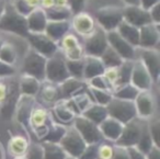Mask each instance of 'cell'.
I'll list each match as a JSON object with an SVG mask.
<instances>
[{
	"instance_id": "cell-9",
	"label": "cell",
	"mask_w": 160,
	"mask_h": 159,
	"mask_svg": "<svg viewBox=\"0 0 160 159\" xmlns=\"http://www.w3.org/2000/svg\"><path fill=\"white\" fill-rule=\"evenodd\" d=\"M49 111L54 121L64 126L72 125L73 120L80 115L71 99H62L53 108L49 109Z\"/></svg>"
},
{
	"instance_id": "cell-18",
	"label": "cell",
	"mask_w": 160,
	"mask_h": 159,
	"mask_svg": "<svg viewBox=\"0 0 160 159\" xmlns=\"http://www.w3.org/2000/svg\"><path fill=\"white\" fill-rule=\"evenodd\" d=\"M20 95L18 79L16 77L8 78V95L2 105L0 106V116H2L3 119H10L13 116L16 104Z\"/></svg>"
},
{
	"instance_id": "cell-14",
	"label": "cell",
	"mask_w": 160,
	"mask_h": 159,
	"mask_svg": "<svg viewBox=\"0 0 160 159\" xmlns=\"http://www.w3.org/2000/svg\"><path fill=\"white\" fill-rule=\"evenodd\" d=\"M136 55L139 56L137 59H139L146 67L153 84H158L160 76L159 52L155 49H140L139 47L138 51L136 49Z\"/></svg>"
},
{
	"instance_id": "cell-51",
	"label": "cell",
	"mask_w": 160,
	"mask_h": 159,
	"mask_svg": "<svg viewBox=\"0 0 160 159\" xmlns=\"http://www.w3.org/2000/svg\"><path fill=\"white\" fill-rule=\"evenodd\" d=\"M112 159H129L128 150L126 147L123 146H118L114 144V149H113V156Z\"/></svg>"
},
{
	"instance_id": "cell-26",
	"label": "cell",
	"mask_w": 160,
	"mask_h": 159,
	"mask_svg": "<svg viewBox=\"0 0 160 159\" xmlns=\"http://www.w3.org/2000/svg\"><path fill=\"white\" fill-rule=\"evenodd\" d=\"M70 22L68 20L64 21H47L44 33L54 42L58 43L69 31Z\"/></svg>"
},
{
	"instance_id": "cell-50",
	"label": "cell",
	"mask_w": 160,
	"mask_h": 159,
	"mask_svg": "<svg viewBox=\"0 0 160 159\" xmlns=\"http://www.w3.org/2000/svg\"><path fill=\"white\" fill-rule=\"evenodd\" d=\"M14 8H16V10L19 12V13L22 14V16L25 17V18H27V17L32 12V10L34 9V8H32L31 6L29 5V3H28L27 0H18Z\"/></svg>"
},
{
	"instance_id": "cell-32",
	"label": "cell",
	"mask_w": 160,
	"mask_h": 159,
	"mask_svg": "<svg viewBox=\"0 0 160 159\" xmlns=\"http://www.w3.org/2000/svg\"><path fill=\"white\" fill-rule=\"evenodd\" d=\"M72 25L76 31L80 35H83V36L89 35L94 30L93 20L88 14H83V13L76 14V18L72 22Z\"/></svg>"
},
{
	"instance_id": "cell-28",
	"label": "cell",
	"mask_w": 160,
	"mask_h": 159,
	"mask_svg": "<svg viewBox=\"0 0 160 159\" xmlns=\"http://www.w3.org/2000/svg\"><path fill=\"white\" fill-rule=\"evenodd\" d=\"M88 87L85 80L77 79V78L69 77L64 82L59 85L60 92H62V99H70L73 95H78L79 92L83 91Z\"/></svg>"
},
{
	"instance_id": "cell-21",
	"label": "cell",
	"mask_w": 160,
	"mask_h": 159,
	"mask_svg": "<svg viewBox=\"0 0 160 159\" xmlns=\"http://www.w3.org/2000/svg\"><path fill=\"white\" fill-rule=\"evenodd\" d=\"M31 141L25 132L11 134L7 143V155L11 157V159L24 156Z\"/></svg>"
},
{
	"instance_id": "cell-49",
	"label": "cell",
	"mask_w": 160,
	"mask_h": 159,
	"mask_svg": "<svg viewBox=\"0 0 160 159\" xmlns=\"http://www.w3.org/2000/svg\"><path fill=\"white\" fill-rule=\"evenodd\" d=\"M98 145L99 144H91L87 145L82 154L77 159H98Z\"/></svg>"
},
{
	"instance_id": "cell-47",
	"label": "cell",
	"mask_w": 160,
	"mask_h": 159,
	"mask_svg": "<svg viewBox=\"0 0 160 159\" xmlns=\"http://www.w3.org/2000/svg\"><path fill=\"white\" fill-rule=\"evenodd\" d=\"M24 156L27 159H43L42 144L38 141H31Z\"/></svg>"
},
{
	"instance_id": "cell-57",
	"label": "cell",
	"mask_w": 160,
	"mask_h": 159,
	"mask_svg": "<svg viewBox=\"0 0 160 159\" xmlns=\"http://www.w3.org/2000/svg\"><path fill=\"white\" fill-rule=\"evenodd\" d=\"M128 6H138L139 5V0H124Z\"/></svg>"
},
{
	"instance_id": "cell-5",
	"label": "cell",
	"mask_w": 160,
	"mask_h": 159,
	"mask_svg": "<svg viewBox=\"0 0 160 159\" xmlns=\"http://www.w3.org/2000/svg\"><path fill=\"white\" fill-rule=\"evenodd\" d=\"M107 110L110 117L121 122L123 125L137 117L134 101H126V100L112 98L111 101L108 103Z\"/></svg>"
},
{
	"instance_id": "cell-52",
	"label": "cell",
	"mask_w": 160,
	"mask_h": 159,
	"mask_svg": "<svg viewBox=\"0 0 160 159\" xmlns=\"http://www.w3.org/2000/svg\"><path fill=\"white\" fill-rule=\"evenodd\" d=\"M70 6V12L73 14H79L82 12L85 8V0H67Z\"/></svg>"
},
{
	"instance_id": "cell-53",
	"label": "cell",
	"mask_w": 160,
	"mask_h": 159,
	"mask_svg": "<svg viewBox=\"0 0 160 159\" xmlns=\"http://www.w3.org/2000/svg\"><path fill=\"white\" fill-rule=\"evenodd\" d=\"M127 150H128L129 159H147L146 154L138 150L135 146L134 147H127Z\"/></svg>"
},
{
	"instance_id": "cell-40",
	"label": "cell",
	"mask_w": 160,
	"mask_h": 159,
	"mask_svg": "<svg viewBox=\"0 0 160 159\" xmlns=\"http://www.w3.org/2000/svg\"><path fill=\"white\" fill-rule=\"evenodd\" d=\"M153 146H155V144H153L152 137H151L150 133H149L148 125H147V121H146V124H145L142 134H140L139 141H138L137 145H136L135 147L137 148L138 150H140L142 152H144V154H147Z\"/></svg>"
},
{
	"instance_id": "cell-22",
	"label": "cell",
	"mask_w": 160,
	"mask_h": 159,
	"mask_svg": "<svg viewBox=\"0 0 160 159\" xmlns=\"http://www.w3.org/2000/svg\"><path fill=\"white\" fill-rule=\"evenodd\" d=\"M59 42L62 49V54L67 60H77L85 57L83 47L80 45L79 41L77 40L75 35L66 34Z\"/></svg>"
},
{
	"instance_id": "cell-33",
	"label": "cell",
	"mask_w": 160,
	"mask_h": 159,
	"mask_svg": "<svg viewBox=\"0 0 160 159\" xmlns=\"http://www.w3.org/2000/svg\"><path fill=\"white\" fill-rule=\"evenodd\" d=\"M70 99H71V101L73 102L75 106L77 108V110L80 115H81V113L85 112L92 103H94L93 99H92L91 95H90V92H89L88 87L83 91L79 92L78 95H73V97L70 98Z\"/></svg>"
},
{
	"instance_id": "cell-6",
	"label": "cell",
	"mask_w": 160,
	"mask_h": 159,
	"mask_svg": "<svg viewBox=\"0 0 160 159\" xmlns=\"http://www.w3.org/2000/svg\"><path fill=\"white\" fill-rule=\"evenodd\" d=\"M58 144L64 149L67 156L73 157V158H78L87 147L86 141L72 125L67 126L66 132Z\"/></svg>"
},
{
	"instance_id": "cell-25",
	"label": "cell",
	"mask_w": 160,
	"mask_h": 159,
	"mask_svg": "<svg viewBox=\"0 0 160 159\" xmlns=\"http://www.w3.org/2000/svg\"><path fill=\"white\" fill-rule=\"evenodd\" d=\"M27 24L30 33H44L47 24V18L44 10L41 8H34L27 17Z\"/></svg>"
},
{
	"instance_id": "cell-11",
	"label": "cell",
	"mask_w": 160,
	"mask_h": 159,
	"mask_svg": "<svg viewBox=\"0 0 160 159\" xmlns=\"http://www.w3.org/2000/svg\"><path fill=\"white\" fill-rule=\"evenodd\" d=\"M27 40L30 44V47L44 56L45 58H49L55 55L59 49L58 44L49 38L45 33H28Z\"/></svg>"
},
{
	"instance_id": "cell-12",
	"label": "cell",
	"mask_w": 160,
	"mask_h": 159,
	"mask_svg": "<svg viewBox=\"0 0 160 159\" xmlns=\"http://www.w3.org/2000/svg\"><path fill=\"white\" fill-rule=\"evenodd\" d=\"M136 108L137 117L142 120H149L156 115L157 110V102L156 97L151 90H142L139 91L134 100Z\"/></svg>"
},
{
	"instance_id": "cell-44",
	"label": "cell",
	"mask_w": 160,
	"mask_h": 159,
	"mask_svg": "<svg viewBox=\"0 0 160 159\" xmlns=\"http://www.w3.org/2000/svg\"><path fill=\"white\" fill-rule=\"evenodd\" d=\"M147 125H148V130L150 133L151 137H152V141L155 146L160 147L159 138H160V120L157 115L152 116L151 119L147 120Z\"/></svg>"
},
{
	"instance_id": "cell-7",
	"label": "cell",
	"mask_w": 160,
	"mask_h": 159,
	"mask_svg": "<svg viewBox=\"0 0 160 159\" xmlns=\"http://www.w3.org/2000/svg\"><path fill=\"white\" fill-rule=\"evenodd\" d=\"M146 121L147 120L135 117L132 121L124 124L120 137H118V139L114 144L126 148L136 146L138 141H139L140 134H142V128H144L145 124H146Z\"/></svg>"
},
{
	"instance_id": "cell-54",
	"label": "cell",
	"mask_w": 160,
	"mask_h": 159,
	"mask_svg": "<svg viewBox=\"0 0 160 159\" xmlns=\"http://www.w3.org/2000/svg\"><path fill=\"white\" fill-rule=\"evenodd\" d=\"M160 5L159 3L157 5H155L150 10H149V13H150L151 20H152V23H156V24H159L160 21Z\"/></svg>"
},
{
	"instance_id": "cell-60",
	"label": "cell",
	"mask_w": 160,
	"mask_h": 159,
	"mask_svg": "<svg viewBox=\"0 0 160 159\" xmlns=\"http://www.w3.org/2000/svg\"><path fill=\"white\" fill-rule=\"evenodd\" d=\"M3 42H5V40H3V38L1 35H0V49H1V46H2Z\"/></svg>"
},
{
	"instance_id": "cell-3",
	"label": "cell",
	"mask_w": 160,
	"mask_h": 159,
	"mask_svg": "<svg viewBox=\"0 0 160 159\" xmlns=\"http://www.w3.org/2000/svg\"><path fill=\"white\" fill-rule=\"evenodd\" d=\"M46 60L44 56L38 54L31 47L25 53L22 60V66L21 71L23 75L31 76V77L38 79V81H44L45 80V68H46Z\"/></svg>"
},
{
	"instance_id": "cell-30",
	"label": "cell",
	"mask_w": 160,
	"mask_h": 159,
	"mask_svg": "<svg viewBox=\"0 0 160 159\" xmlns=\"http://www.w3.org/2000/svg\"><path fill=\"white\" fill-rule=\"evenodd\" d=\"M18 81H19L20 95H29V97H33V98L36 97L38 90H40L41 81H38V79L31 77V76L23 75V74L20 76Z\"/></svg>"
},
{
	"instance_id": "cell-38",
	"label": "cell",
	"mask_w": 160,
	"mask_h": 159,
	"mask_svg": "<svg viewBox=\"0 0 160 159\" xmlns=\"http://www.w3.org/2000/svg\"><path fill=\"white\" fill-rule=\"evenodd\" d=\"M17 58H18L17 47L11 42L5 41L1 49H0V60H2V62L7 63V64L14 66V64L17 62Z\"/></svg>"
},
{
	"instance_id": "cell-39",
	"label": "cell",
	"mask_w": 160,
	"mask_h": 159,
	"mask_svg": "<svg viewBox=\"0 0 160 159\" xmlns=\"http://www.w3.org/2000/svg\"><path fill=\"white\" fill-rule=\"evenodd\" d=\"M67 126H64L59 123H56L55 121L52 123L51 127L48 130V133L45 136V138L43 139L42 143H54V144H58L59 141L62 139V135L66 132Z\"/></svg>"
},
{
	"instance_id": "cell-41",
	"label": "cell",
	"mask_w": 160,
	"mask_h": 159,
	"mask_svg": "<svg viewBox=\"0 0 160 159\" xmlns=\"http://www.w3.org/2000/svg\"><path fill=\"white\" fill-rule=\"evenodd\" d=\"M47 21H64L68 20L71 16V12L68 9L62 7H54L44 10Z\"/></svg>"
},
{
	"instance_id": "cell-29",
	"label": "cell",
	"mask_w": 160,
	"mask_h": 159,
	"mask_svg": "<svg viewBox=\"0 0 160 159\" xmlns=\"http://www.w3.org/2000/svg\"><path fill=\"white\" fill-rule=\"evenodd\" d=\"M116 31L132 46H134L135 49L138 47V45H139V29L138 28L134 27V25L129 24L126 21L123 20L116 28Z\"/></svg>"
},
{
	"instance_id": "cell-36",
	"label": "cell",
	"mask_w": 160,
	"mask_h": 159,
	"mask_svg": "<svg viewBox=\"0 0 160 159\" xmlns=\"http://www.w3.org/2000/svg\"><path fill=\"white\" fill-rule=\"evenodd\" d=\"M132 68H133V60H124L122 63V65L118 67V78H116L114 89L120 86H123V85L129 84V81H131Z\"/></svg>"
},
{
	"instance_id": "cell-46",
	"label": "cell",
	"mask_w": 160,
	"mask_h": 159,
	"mask_svg": "<svg viewBox=\"0 0 160 159\" xmlns=\"http://www.w3.org/2000/svg\"><path fill=\"white\" fill-rule=\"evenodd\" d=\"M114 143L103 141L98 145V159H112Z\"/></svg>"
},
{
	"instance_id": "cell-55",
	"label": "cell",
	"mask_w": 160,
	"mask_h": 159,
	"mask_svg": "<svg viewBox=\"0 0 160 159\" xmlns=\"http://www.w3.org/2000/svg\"><path fill=\"white\" fill-rule=\"evenodd\" d=\"M158 3H159V0H139V3L142 6V8L144 10H147V11H149Z\"/></svg>"
},
{
	"instance_id": "cell-58",
	"label": "cell",
	"mask_w": 160,
	"mask_h": 159,
	"mask_svg": "<svg viewBox=\"0 0 160 159\" xmlns=\"http://www.w3.org/2000/svg\"><path fill=\"white\" fill-rule=\"evenodd\" d=\"M0 159H6L5 149H3L2 145H1V143H0Z\"/></svg>"
},
{
	"instance_id": "cell-27",
	"label": "cell",
	"mask_w": 160,
	"mask_h": 159,
	"mask_svg": "<svg viewBox=\"0 0 160 159\" xmlns=\"http://www.w3.org/2000/svg\"><path fill=\"white\" fill-rule=\"evenodd\" d=\"M83 80H90L97 76H101L104 74L105 67L102 64L99 57L93 56H85L83 57Z\"/></svg>"
},
{
	"instance_id": "cell-15",
	"label": "cell",
	"mask_w": 160,
	"mask_h": 159,
	"mask_svg": "<svg viewBox=\"0 0 160 159\" xmlns=\"http://www.w3.org/2000/svg\"><path fill=\"white\" fill-rule=\"evenodd\" d=\"M62 99L59 85L53 84L47 80L41 82L40 90L35 97L36 102L46 109H52L58 101Z\"/></svg>"
},
{
	"instance_id": "cell-62",
	"label": "cell",
	"mask_w": 160,
	"mask_h": 159,
	"mask_svg": "<svg viewBox=\"0 0 160 159\" xmlns=\"http://www.w3.org/2000/svg\"><path fill=\"white\" fill-rule=\"evenodd\" d=\"M65 159H77V158H73V157H70V156H67Z\"/></svg>"
},
{
	"instance_id": "cell-20",
	"label": "cell",
	"mask_w": 160,
	"mask_h": 159,
	"mask_svg": "<svg viewBox=\"0 0 160 159\" xmlns=\"http://www.w3.org/2000/svg\"><path fill=\"white\" fill-rule=\"evenodd\" d=\"M123 20L138 29L149 23H152L149 11L144 10L139 6H128L123 9Z\"/></svg>"
},
{
	"instance_id": "cell-61",
	"label": "cell",
	"mask_w": 160,
	"mask_h": 159,
	"mask_svg": "<svg viewBox=\"0 0 160 159\" xmlns=\"http://www.w3.org/2000/svg\"><path fill=\"white\" fill-rule=\"evenodd\" d=\"M13 159H27V158H25V156H20V157H16Z\"/></svg>"
},
{
	"instance_id": "cell-48",
	"label": "cell",
	"mask_w": 160,
	"mask_h": 159,
	"mask_svg": "<svg viewBox=\"0 0 160 159\" xmlns=\"http://www.w3.org/2000/svg\"><path fill=\"white\" fill-rule=\"evenodd\" d=\"M17 70L16 67L9 65L7 63L0 60V79H6V78L14 77Z\"/></svg>"
},
{
	"instance_id": "cell-17",
	"label": "cell",
	"mask_w": 160,
	"mask_h": 159,
	"mask_svg": "<svg viewBox=\"0 0 160 159\" xmlns=\"http://www.w3.org/2000/svg\"><path fill=\"white\" fill-rule=\"evenodd\" d=\"M96 18L105 32L113 31L123 21V9L115 7L103 8L97 12Z\"/></svg>"
},
{
	"instance_id": "cell-1",
	"label": "cell",
	"mask_w": 160,
	"mask_h": 159,
	"mask_svg": "<svg viewBox=\"0 0 160 159\" xmlns=\"http://www.w3.org/2000/svg\"><path fill=\"white\" fill-rule=\"evenodd\" d=\"M53 122L54 119L49 109L44 108L35 101L29 120V131L31 141L42 143L48 133V130Z\"/></svg>"
},
{
	"instance_id": "cell-2",
	"label": "cell",
	"mask_w": 160,
	"mask_h": 159,
	"mask_svg": "<svg viewBox=\"0 0 160 159\" xmlns=\"http://www.w3.org/2000/svg\"><path fill=\"white\" fill-rule=\"evenodd\" d=\"M0 31L10 32L22 38H27L29 33L27 18L19 13L14 7L7 5L0 16Z\"/></svg>"
},
{
	"instance_id": "cell-34",
	"label": "cell",
	"mask_w": 160,
	"mask_h": 159,
	"mask_svg": "<svg viewBox=\"0 0 160 159\" xmlns=\"http://www.w3.org/2000/svg\"><path fill=\"white\" fill-rule=\"evenodd\" d=\"M138 90L137 88L133 86V85L129 82V84L123 85V86H120L118 88H115L112 92L113 95V98H116V99H121V100H126V101H134L137 97Z\"/></svg>"
},
{
	"instance_id": "cell-13",
	"label": "cell",
	"mask_w": 160,
	"mask_h": 159,
	"mask_svg": "<svg viewBox=\"0 0 160 159\" xmlns=\"http://www.w3.org/2000/svg\"><path fill=\"white\" fill-rule=\"evenodd\" d=\"M35 101H36L35 98L21 95L16 104V109H14V113H13V117L16 120V122L18 124H20L21 128L27 133L29 137H30L29 120Z\"/></svg>"
},
{
	"instance_id": "cell-43",
	"label": "cell",
	"mask_w": 160,
	"mask_h": 159,
	"mask_svg": "<svg viewBox=\"0 0 160 159\" xmlns=\"http://www.w3.org/2000/svg\"><path fill=\"white\" fill-rule=\"evenodd\" d=\"M88 89H89V92H90V95H91L92 99H93L94 103L107 106L108 103H109L112 100V98H113V95H112L111 91L100 90V89L90 88V87H88Z\"/></svg>"
},
{
	"instance_id": "cell-37",
	"label": "cell",
	"mask_w": 160,
	"mask_h": 159,
	"mask_svg": "<svg viewBox=\"0 0 160 159\" xmlns=\"http://www.w3.org/2000/svg\"><path fill=\"white\" fill-rule=\"evenodd\" d=\"M43 147V159H65L67 157L59 144L41 143Z\"/></svg>"
},
{
	"instance_id": "cell-56",
	"label": "cell",
	"mask_w": 160,
	"mask_h": 159,
	"mask_svg": "<svg viewBox=\"0 0 160 159\" xmlns=\"http://www.w3.org/2000/svg\"><path fill=\"white\" fill-rule=\"evenodd\" d=\"M147 159H160V147L153 146L146 154Z\"/></svg>"
},
{
	"instance_id": "cell-4",
	"label": "cell",
	"mask_w": 160,
	"mask_h": 159,
	"mask_svg": "<svg viewBox=\"0 0 160 159\" xmlns=\"http://www.w3.org/2000/svg\"><path fill=\"white\" fill-rule=\"evenodd\" d=\"M70 77L67 70L66 58L58 51L55 55L47 58L46 68H45V80L53 82L56 85H60L66 79Z\"/></svg>"
},
{
	"instance_id": "cell-23",
	"label": "cell",
	"mask_w": 160,
	"mask_h": 159,
	"mask_svg": "<svg viewBox=\"0 0 160 159\" xmlns=\"http://www.w3.org/2000/svg\"><path fill=\"white\" fill-rule=\"evenodd\" d=\"M159 24L149 23L139 28V45L140 49H155L159 43Z\"/></svg>"
},
{
	"instance_id": "cell-16",
	"label": "cell",
	"mask_w": 160,
	"mask_h": 159,
	"mask_svg": "<svg viewBox=\"0 0 160 159\" xmlns=\"http://www.w3.org/2000/svg\"><path fill=\"white\" fill-rule=\"evenodd\" d=\"M107 38L109 46H111L123 58V60L136 59V49L126 42L116 30L107 32Z\"/></svg>"
},
{
	"instance_id": "cell-10",
	"label": "cell",
	"mask_w": 160,
	"mask_h": 159,
	"mask_svg": "<svg viewBox=\"0 0 160 159\" xmlns=\"http://www.w3.org/2000/svg\"><path fill=\"white\" fill-rule=\"evenodd\" d=\"M72 126L79 132L83 141H86L87 145L91 144H99L104 141L102 134L100 132L99 125L94 124L93 122L89 121L86 117L78 115L72 122Z\"/></svg>"
},
{
	"instance_id": "cell-35",
	"label": "cell",
	"mask_w": 160,
	"mask_h": 159,
	"mask_svg": "<svg viewBox=\"0 0 160 159\" xmlns=\"http://www.w3.org/2000/svg\"><path fill=\"white\" fill-rule=\"evenodd\" d=\"M100 59L105 68H115V67L121 66L122 63L124 62L123 58L111 46L107 47V49L100 56Z\"/></svg>"
},
{
	"instance_id": "cell-45",
	"label": "cell",
	"mask_w": 160,
	"mask_h": 159,
	"mask_svg": "<svg viewBox=\"0 0 160 159\" xmlns=\"http://www.w3.org/2000/svg\"><path fill=\"white\" fill-rule=\"evenodd\" d=\"M88 87L94 89H100V90H107V91H113L110 82L108 81V79L103 75L97 76V77L92 78V79L88 80Z\"/></svg>"
},
{
	"instance_id": "cell-42",
	"label": "cell",
	"mask_w": 160,
	"mask_h": 159,
	"mask_svg": "<svg viewBox=\"0 0 160 159\" xmlns=\"http://www.w3.org/2000/svg\"><path fill=\"white\" fill-rule=\"evenodd\" d=\"M83 58L77 60H67L66 59V66L67 70L69 73V76L72 78L83 80Z\"/></svg>"
},
{
	"instance_id": "cell-31",
	"label": "cell",
	"mask_w": 160,
	"mask_h": 159,
	"mask_svg": "<svg viewBox=\"0 0 160 159\" xmlns=\"http://www.w3.org/2000/svg\"><path fill=\"white\" fill-rule=\"evenodd\" d=\"M81 116L86 117L89 121L93 122L94 124L99 125L101 124L108 116V110L105 105H101V104L98 103H92L87 110L83 113H81Z\"/></svg>"
},
{
	"instance_id": "cell-59",
	"label": "cell",
	"mask_w": 160,
	"mask_h": 159,
	"mask_svg": "<svg viewBox=\"0 0 160 159\" xmlns=\"http://www.w3.org/2000/svg\"><path fill=\"white\" fill-rule=\"evenodd\" d=\"M3 8H5V6H3V0H0V16H1V13H2Z\"/></svg>"
},
{
	"instance_id": "cell-24",
	"label": "cell",
	"mask_w": 160,
	"mask_h": 159,
	"mask_svg": "<svg viewBox=\"0 0 160 159\" xmlns=\"http://www.w3.org/2000/svg\"><path fill=\"white\" fill-rule=\"evenodd\" d=\"M123 124L112 117L108 116L101 124H99V128L102 134L104 141L115 143L120 137L123 130Z\"/></svg>"
},
{
	"instance_id": "cell-19",
	"label": "cell",
	"mask_w": 160,
	"mask_h": 159,
	"mask_svg": "<svg viewBox=\"0 0 160 159\" xmlns=\"http://www.w3.org/2000/svg\"><path fill=\"white\" fill-rule=\"evenodd\" d=\"M129 82L139 91L151 90V88H152L153 81L149 75L148 70L144 66V64L137 58L133 60V68H132L131 81Z\"/></svg>"
},
{
	"instance_id": "cell-8",
	"label": "cell",
	"mask_w": 160,
	"mask_h": 159,
	"mask_svg": "<svg viewBox=\"0 0 160 159\" xmlns=\"http://www.w3.org/2000/svg\"><path fill=\"white\" fill-rule=\"evenodd\" d=\"M109 46L107 38V32L101 27L94 28V30L86 36L85 44H83V52L85 56H93L99 57L103 54V52Z\"/></svg>"
}]
</instances>
